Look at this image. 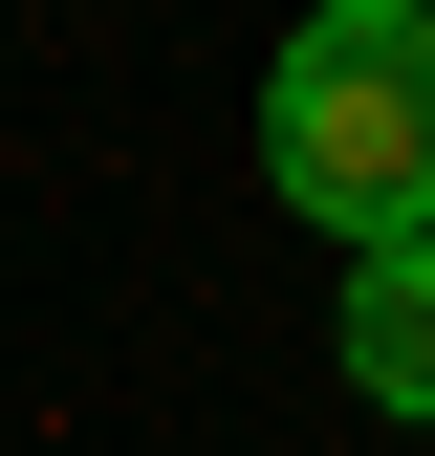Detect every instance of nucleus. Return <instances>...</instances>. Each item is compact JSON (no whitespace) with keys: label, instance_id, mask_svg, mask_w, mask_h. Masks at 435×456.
<instances>
[{"label":"nucleus","instance_id":"nucleus-1","mask_svg":"<svg viewBox=\"0 0 435 456\" xmlns=\"http://www.w3.org/2000/svg\"><path fill=\"white\" fill-rule=\"evenodd\" d=\"M261 175L326 240L414 261V217H435V0H326L283 66H261Z\"/></svg>","mask_w":435,"mask_h":456},{"label":"nucleus","instance_id":"nucleus-3","mask_svg":"<svg viewBox=\"0 0 435 456\" xmlns=\"http://www.w3.org/2000/svg\"><path fill=\"white\" fill-rule=\"evenodd\" d=\"M414 261H435V217H414Z\"/></svg>","mask_w":435,"mask_h":456},{"label":"nucleus","instance_id":"nucleus-2","mask_svg":"<svg viewBox=\"0 0 435 456\" xmlns=\"http://www.w3.org/2000/svg\"><path fill=\"white\" fill-rule=\"evenodd\" d=\"M349 391L435 413V261H349Z\"/></svg>","mask_w":435,"mask_h":456}]
</instances>
